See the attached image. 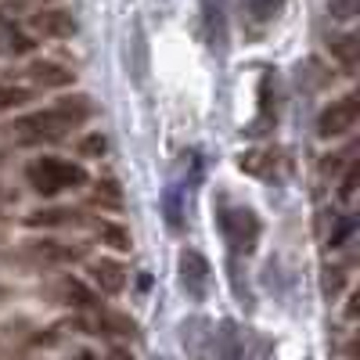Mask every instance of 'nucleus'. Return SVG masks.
<instances>
[{
	"label": "nucleus",
	"instance_id": "nucleus-6",
	"mask_svg": "<svg viewBox=\"0 0 360 360\" xmlns=\"http://www.w3.org/2000/svg\"><path fill=\"white\" fill-rule=\"evenodd\" d=\"M90 278H94V285L105 292V295H119L127 288V266L112 259V256H101L90 263Z\"/></svg>",
	"mask_w": 360,
	"mask_h": 360
},
{
	"label": "nucleus",
	"instance_id": "nucleus-8",
	"mask_svg": "<svg viewBox=\"0 0 360 360\" xmlns=\"http://www.w3.org/2000/svg\"><path fill=\"white\" fill-rule=\"evenodd\" d=\"M29 76H33V83H40V86H69L76 79V72H69L58 62H47V58H37V62L29 65Z\"/></svg>",
	"mask_w": 360,
	"mask_h": 360
},
{
	"label": "nucleus",
	"instance_id": "nucleus-4",
	"mask_svg": "<svg viewBox=\"0 0 360 360\" xmlns=\"http://www.w3.org/2000/svg\"><path fill=\"white\" fill-rule=\"evenodd\" d=\"M176 270H180V285L188 288V295L202 299L205 288H209V259L195 249H184L176 259Z\"/></svg>",
	"mask_w": 360,
	"mask_h": 360
},
{
	"label": "nucleus",
	"instance_id": "nucleus-7",
	"mask_svg": "<svg viewBox=\"0 0 360 360\" xmlns=\"http://www.w3.org/2000/svg\"><path fill=\"white\" fill-rule=\"evenodd\" d=\"M202 25H205V40H209V47L224 54V47H227V18H224V0H202Z\"/></svg>",
	"mask_w": 360,
	"mask_h": 360
},
{
	"label": "nucleus",
	"instance_id": "nucleus-21",
	"mask_svg": "<svg viewBox=\"0 0 360 360\" xmlns=\"http://www.w3.org/2000/svg\"><path fill=\"white\" fill-rule=\"evenodd\" d=\"M356 176H360V166L349 162V169H346V176H342V188H339V198H342V202H349V198L356 195Z\"/></svg>",
	"mask_w": 360,
	"mask_h": 360
},
{
	"label": "nucleus",
	"instance_id": "nucleus-17",
	"mask_svg": "<svg viewBox=\"0 0 360 360\" xmlns=\"http://www.w3.org/2000/svg\"><path fill=\"white\" fill-rule=\"evenodd\" d=\"M101 324H108L115 335H134V332H137V324H134L130 317H123V314H112V310H101Z\"/></svg>",
	"mask_w": 360,
	"mask_h": 360
},
{
	"label": "nucleus",
	"instance_id": "nucleus-22",
	"mask_svg": "<svg viewBox=\"0 0 360 360\" xmlns=\"http://www.w3.org/2000/svg\"><path fill=\"white\" fill-rule=\"evenodd\" d=\"M353 231H356V220H353V217H346V220H342V224H339V227L332 231V238H328V245H332V249L346 245V238H349Z\"/></svg>",
	"mask_w": 360,
	"mask_h": 360
},
{
	"label": "nucleus",
	"instance_id": "nucleus-23",
	"mask_svg": "<svg viewBox=\"0 0 360 360\" xmlns=\"http://www.w3.org/2000/svg\"><path fill=\"white\" fill-rule=\"evenodd\" d=\"M115 360H134V353H123V349H115Z\"/></svg>",
	"mask_w": 360,
	"mask_h": 360
},
{
	"label": "nucleus",
	"instance_id": "nucleus-3",
	"mask_svg": "<svg viewBox=\"0 0 360 360\" xmlns=\"http://www.w3.org/2000/svg\"><path fill=\"white\" fill-rule=\"evenodd\" d=\"M356 119H360V101H356V94H346V98L332 101V105L317 115V134H321L324 141L346 137V134L356 127Z\"/></svg>",
	"mask_w": 360,
	"mask_h": 360
},
{
	"label": "nucleus",
	"instance_id": "nucleus-1",
	"mask_svg": "<svg viewBox=\"0 0 360 360\" xmlns=\"http://www.w3.org/2000/svg\"><path fill=\"white\" fill-rule=\"evenodd\" d=\"M25 180L37 195H58V191H69V188H83L90 176L79 162L58 159V155H40L25 166Z\"/></svg>",
	"mask_w": 360,
	"mask_h": 360
},
{
	"label": "nucleus",
	"instance_id": "nucleus-10",
	"mask_svg": "<svg viewBox=\"0 0 360 360\" xmlns=\"http://www.w3.org/2000/svg\"><path fill=\"white\" fill-rule=\"evenodd\" d=\"M98 238H101V245H108L112 252H130L134 245V238L123 224H115V220H101L98 224Z\"/></svg>",
	"mask_w": 360,
	"mask_h": 360
},
{
	"label": "nucleus",
	"instance_id": "nucleus-5",
	"mask_svg": "<svg viewBox=\"0 0 360 360\" xmlns=\"http://www.w3.org/2000/svg\"><path fill=\"white\" fill-rule=\"evenodd\" d=\"M29 22H33V29L40 37H47V40H69V37H76V18L69 11H62V8L37 11Z\"/></svg>",
	"mask_w": 360,
	"mask_h": 360
},
{
	"label": "nucleus",
	"instance_id": "nucleus-11",
	"mask_svg": "<svg viewBox=\"0 0 360 360\" xmlns=\"http://www.w3.org/2000/svg\"><path fill=\"white\" fill-rule=\"evenodd\" d=\"M29 51H33V44H29L18 29L0 22V54H29Z\"/></svg>",
	"mask_w": 360,
	"mask_h": 360
},
{
	"label": "nucleus",
	"instance_id": "nucleus-19",
	"mask_svg": "<svg viewBox=\"0 0 360 360\" xmlns=\"http://www.w3.org/2000/svg\"><path fill=\"white\" fill-rule=\"evenodd\" d=\"M162 202H166V224H169V231H180V227H184V220H180V198H176V191L169 188Z\"/></svg>",
	"mask_w": 360,
	"mask_h": 360
},
{
	"label": "nucleus",
	"instance_id": "nucleus-12",
	"mask_svg": "<svg viewBox=\"0 0 360 360\" xmlns=\"http://www.w3.org/2000/svg\"><path fill=\"white\" fill-rule=\"evenodd\" d=\"M37 252L47 256V259H58V263H69V259H79L83 249H69L62 242H54V238H44V242H37Z\"/></svg>",
	"mask_w": 360,
	"mask_h": 360
},
{
	"label": "nucleus",
	"instance_id": "nucleus-13",
	"mask_svg": "<svg viewBox=\"0 0 360 360\" xmlns=\"http://www.w3.org/2000/svg\"><path fill=\"white\" fill-rule=\"evenodd\" d=\"M65 217H72L69 209H37V213H29V227H58L65 224Z\"/></svg>",
	"mask_w": 360,
	"mask_h": 360
},
{
	"label": "nucleus",
	"instance_id": "nucleus-20",
	"mask_svg": "<svg viewBox=\"0 0 360 360\" xmlns=\"http://www.w3.org/2000/svg\"><path fill=\"white\" fill-rule=\"evenodd\" d=\"M105 148H108V144H105L101 134H90V137L79 141V155H86V159H101V155H105Z\"/></svg>",
	"mask_w": 360,
	"mask_h": 360
},
{
	"label": "nucleus",
	"instance_id": "nucleus-24",
	"mask_svg": "<svg viewBox=\"0 0 360 360\" xmlns=\"http://www.w3.org/2000/svg\"><path fill=\"white\" fill-rule=\"evenodd\" d=\"M79 360H98V356H90V353H83V356H79Z\"/></svg>",
	"mask_w": 360,
	"mask_h": 360
},
{
	"label": "nucleus",
	"instance_id": "nucleus-18",
	"mask_svg": "<svg viewBox=\"0 0 360 360\" xmlns=\"http://www.w3.org/2000/svg\"><path fill=\"white\" fill-rule=\"evenodd\" d=\"M220 360H242V349H238V335H234V324H224V335H220Z\"/></svg>",
	"mask_w": 360,
	"mask_h": 360
},
{
	"label": "nucleus",
	"instance_id": "nucleus-14",
	"mask_svg": "<svg viewBox=\"0 0 360 360\" xmlns=\"http://www.w3.org/2000/svg\"><path fill=\"white\" fill-rule=\"evenodd\" d=\"M29 98V90L25 86H0V112H11V108H22Z\"/></svg>",
	"mask_w": 360,
	"mask_h": 360
},
{
	"label": "nucleus",
	"instance_id": "nucleus-15",
	"mask_svg": "<svg viewBox=\"0 0 360 360\" xmlns=\"http://www.w3.org/2000/svg\"><path fill=\"white\" fill-rule=\"evenodd\" d=\"M332 51L339 54V62H342L346 69H353V65H356V37H353V33H346V37L332 40Z\"/></svg>",
	"mask_w": 360,
	"mask_h": 360
},
{
	"label": "nucleus",
	"instance_id": "nucleus-9",
	"mask_svg": "<svg viewBox=\"0 0 360 360\" xmlns=\"http://www.w3.org/2000/svg\"><path fill=\"white\" fill-rule=\"evenodd\" d=\"M281 8H285V0H242V15L256 25V29H263V25H270L278 15H281Z\"/></svg>",
	"mask_w": 360,
	"mask_h": 360
},
{
	"label": "nucleus",
	"instance_id": "nucleus-2",
	"mask_svg": "<svg viewBox=\"0 0 360 360\" xmlns=\"http://www.w3.org/2000/svg\"><path fill=\"white\" fill-rule=\"evenodd\" d=\"M220 231H224L227 245L234 252H252L256 242H259V220H256L252 209H245V205L220 209Z\"/></svg>",
	"mask_w": 360,
	"mask_h": 360
},
{
	"label": "nucleus",
	"instance_id": "nucleus-16",
	"mask_svg": "<svg viewBox=\"0 0 360 360\" xmlns=\"http://www.w3.org/2000/svg\"><path fill=\"white\" fill-rule=\"evenodd\" d=\"M62 288H65V295H69V299H76V307H94V303H98L94 292H90L83 281H76V278H65V285H62Z\"/></svg>",
	"mask_w": 360,
	"mask_h": 360
}]
</instances>
